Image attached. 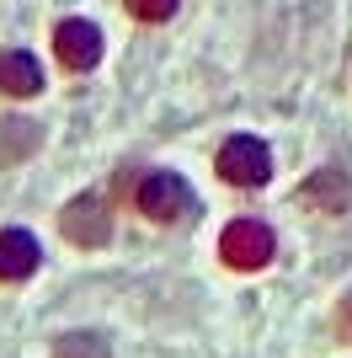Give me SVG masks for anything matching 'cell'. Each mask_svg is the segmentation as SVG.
<instances>
[{
	"mask_svg": "<svg viewBox=\"0 0 352 358\" xmlns=\"http://www.w3.org/2000/svg\"><path fill=\"white\" fill-rule=\"evenodd\" d=\"M219 177L235 182V187H262V182L272 177V150H267L262 139H251V134L224 139V150H219Z\"/></svg>",
	"mask_w": 352,
	"mask_h": 358,
	"instance_id": "3957f363",
	"label": "cell"
},
{
	"mask_svg": "<svg viewBox=\"0 0 352 358\" xmlns=\"http://www.w3.org/2000/svg\"><path fill=\"white\" fill-rule=\"evenodd\" d=\"M38 262H43L38 236H27V230H0V278H6V284L32 278V273H38Z\"/></svg>",
	"mask_w": 352,
	"mask_h": 358,
	"instance_id": "8992f818",
	"label": "cell"
},
{
	"mask_svg": "<svg viewBox=\"0 0 352 358\" xmlns=\"http://www.w3.org/2000/svg\"><path fill=\"white\" fill-rule=\"evenodd\" d=\"M0 91L6 96H38L43 91V64L27 48H6L0 54Z\"/></svg>",
	"mask_w": 352,
	"mask_h": 358,
	"instance_id": "52a82bcc",
	"label": "cell"
},
{
	"mask_svg": "<svg viewBox=\"0 0 352 358\" xmlns=\"http://www.w3.org/2000/svg\"><path fill=\"white\" fill-rule=\"evenodd\" d=\"M59 230H64V241H75V246H107V241H112V214H107V203L96 193H80V198L64 203Z\"/></svg>",
	"mask_w": 352,
	"mask_h": 358,
	"instance_id": "277c9868",
	"label": "cell"
},
{
	"mask_svg": "<svg viewBox=\"0 0 352 358\" xmlns=\"http://www.w3.org/2000/svg\"><path fill=\"white\" fill-rule=\"evenodd\" d=\"M54 358H112L102 331H64L54 343Z\"/></svg>",
	"mask_w": 352,
	"mask_h": 358,
	"instance_id": "30bf717a",
	"label": "cell"
},
{
	"mask_svg": "<svg viewBox=\"0 0 352 358\" xmlns=\"http://www.w3.org/2000/svg\"><path fill=\"white\" fill-rule=\"evenodd\" d=\"M133 203H139V214H149L155 224H182V220L198 214V193H192L176 171H145L139 187H133Z\"/></svg>",
	"mask_w": 352,
	"mask_h": 358,
	"instance_id": "6da1fadb",
	"label": "cell"
},
{
	"mask_svg": "<svg viewBox=\"0 0 352 358\" xmlns=\"http://www.w3.org/2000/svg\"><path fill=\"white\" fill-rule=\"evenodd\" d=\"M139 22H166V16H176V0H123Z\"/></svg>",
	"mask_w": 352,
	"mask_h": 358,
	"instance_id": "8fae6325",
	"label": "cell"
},
{
	"mask_svg": "<svg viewBox=\"0 0 352 358\" xmlns=\"http://www.w3.org/2000/svg\"><path fill=\"white\" fill-rule=\"evenodd\" d=\"M337 331H342V337L352 343V294L342 299V310H337Z\"/></svg>",
	"mask_w": 352,
	"mask_h": 358,
	"instance_id": "7c38bea8",
	"label": "cell"
},
{
	"mask_svg": "<svg viewBox=\"0 0 352 358\" xmlns=\"http://www.w3.org/2000/svg\"><path fill=\"white\" fill-rule=\"evenodd\" d=\"M38 123H27V118H0V161L11 166V161H22V155H32L38 150Z\"/></svg>",
	"mask_w": 352,
	"mask_h": 358,
	"instance_id": "9c48e42d",
	"label": "cell"
},
{
	"mask_svg": "<svg viewBox=\"0 0 352 358\" xmlns=\"http://www.w3.org/2000/svg\"><path fill=\"white\" fill-rule=\"evenodd\" d=\"M54 54L64 70H96V59H102V27L96 22H86V16H70V22H59L54 27Z\"/></svg>",
	"mask_w": 352,
	"mask_h": 358,
	"instance_id": "5b68a950",
	"label": "cell"
},
{
	"mask_svg": "<svg viewBox=\"0 0 352 358\" xmlns=\"http://www.w3.org/2000/svg\"><path fill=\"white\" fill-rule=\"evenodd\" d=\"M272 252H278V241H272V230H267L262 220H235V224H224V236H219V257L235 273L267 268Z\"/></svg>",
	"mask_w": 352,
	"mask_h": 358,
	"instance_id": "7a4b0ae2",
	"label": "cell"
},
{
	"mask_svg": "<svg viewBox=\"0 0 352 358\" xmlns=\"http://www.w3.org/2000/svg\"><path fill=\"white\" fill-rule=\"evenodd\" d=\"M299 203H309V209H321V214H342L352 203V187L337 166H325V171H315V182L299 187Z\"/></svg>",
	"mask_w": 352,
	"mask_h": 358,
	"instance_id": "ba28073f",
	"label": "cell"
}]
</instances>
